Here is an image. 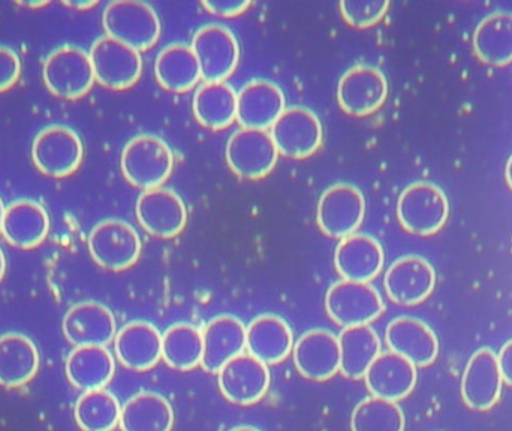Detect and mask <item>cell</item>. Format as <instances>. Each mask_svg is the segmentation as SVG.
Masks as SVG:
<instances>
[{
	"label": "cell",
	"mask_w": 512,
	"mask_h": 431,
	"mask_svg": "<svg viewBox=\"0 0 512 431\" xmlns=\"http://www.w3.org/2000/svg\"><path fill=\"white\" fill-rule=\"evenodd\" d=\"M384 249L376 238L352 234L342 238L334 253V264L343 280L369 283L384 267Z\"/></svg>",
	"instance_id": "21"
},
{
	"label": "cell",
	"mask_w": 512,
	"mask_h": 431,
	"mask_svg": "<svg viewBox=\"0 0 512 431\" xmlns=\"http://www.w3.org/2000/svg\"><path fill=\"white\" fill-rule=\"evenodd\" d=\"M204 8L219 17H237L248 11L251 2L249 0H204Z\"/></svg>",
	"instance_id": "40"
},
{
	"label": "cell",
	"mask_w": 512,
	"mask_h": 431,
	"mask_svg": "<svg viewBox=\"0 0 512 431\" xmlns=\"http://www.w3.org/2000/svg\"><path fill=\"white\" fill-rule=\"evenodd\" d=\"M194 114L204 128L222 131L237 120V92L225 83H204L194 96Z\"/></svg>",
	"instance_id": "32"
},
{
	"label": "cell",
	"mask_w": 512,
	"mask_h": 431,
	"mask_svg": "<svg viewBox=\"0 0 512 431\" xmlns=\"http://www.w3.org/2000/svg\"><path fill=\"white\" fill-rule=\"evenodd\" d=\"M21 74V63L12 48L0 45V93L11 89Z\"/></svg>",
	"instance_id": "39"
},
{
	"label": "cell",
	"mask_w": 512,
	"mask_h": 431,
	"mask_svg": "<svg viewBox=\"0 0 512 431\" xmlns=\"http://www.w3.org/2000/svg\"><path fill=\"white\" fill-rule=\"evenodd\" d=\"M21 5H23V6H32V8H39V6L47 5V3H45V2H42V3H21Z\"/></svg>",
	"instance_id": "47"
},
{
	"label": "cell",
	"mask_w": 512,
	"mask_h": 431,
	"mask_svg": "<svg viewBox=\"0 0 512 431\" xmlns=\"http://www.w3.org/2000/svg\"><path fill=\"white\" fill-rule=\"evenodd\" d=\"M366 216L363 192L349 183L330 186L319 198L316 222L328 237L342 238L355 234Z\"/></svg>",
	"instance_id": "9"
},
{
	"label": "cell",
	"mask_w": 512,
	"mask_h": 431,
	"mask_svg": "<svg viewBox=\"0 0 512 431\" xmlns=\"http://www.w3.org/2000/svg\"><path fill=\"white\" fill-rule=\"evenodd\" d=\"M364 381L373 396L397 402L414 391L417 367L394 352H385L373 361Z\"/></svg>",
	"instance_id": "25"
},
{
	"label": "cell",
	"mask_w": 512,
	"mask_h": 431,
	"mask_svg": "<svg viewBox=\"0 0 512 431\" xmlns=\"http://www.w3.org/2000/svg\"><path fill=\"white\" fill-rule=\"evenodd\" d=\"M192 48L206 83L225 81L240 62V45L233 30L222 24H206L195 32Z\"/></svg>",
	"instance_id": "8"
},
{
	"label": "cell",
	"mask_w": 512,
	"mask_h": 431,
	"mask_svg": "<svg viewBox=\"0 0 512 431\" xmlns=\"http://www.w3.org/2000/svg\"><path fill=\"white\" fill-rule=\"evenodd\" d=\"M477 56L487 65L507 66L512 62V12L487 15L474 33Z\"/></svg>",
	"instance_id": "33"
},
{
	"label": "cell",
	"mask_w": 512,
	"mask_h": 431,
	"mask_svg": "<svg viewBox=\"0 0 512 431\" xmlns=\"http://www.w3.org/2000/svg\"><path fill=\"white\" fill-rule=\"evenodd\" d=\"M270 135L279 155L309 158L322 144L321 120L309 108L288 107L271 126Z\"/></svg>",
	"instance_id": "11"
},
{
	"label": "cell",
	"mask_w": 512,
	"mask_h": 431,
	"mask_svg": "<svg viewBox=\"0 0 512 431\" xmlns=\"http://www.w3.org/2000/svg\"><path fill=\"white\" fill-rule=\"evenodd\" d=\"M47 89L57 98L78 99L95 84L90 56L74 45H63L48 54L42 68Z\"/></svg>",
	"instance_id": "5"
},
{
	"label": "cell",
	"mask_w": 512,
	"mask_h": 431,
	"mask_svg": "<svg viewBox=\"0 0 512 431\" xmlns=\"http://www.w3.org/2000/svg\"><path fill=\"white\" fill-rule=\"evenodd\" d=\"M328 316L343 328L369 325L384 313L381 294L370 283L340 280L325 297Z\"/></svg>",
	"instance_id": "6"
},
{
	"label": "cell",
	"mask_w": 512,
	"mask_h": 431,
	"mask_svg": "<svg viewBox=\"0 0 512 431\" xmlns=\"http://www.w3.org/2000/svg\"><path fill=\"white\" fill-rule=\"evenodd\" d=\"M267 364L249 354L228 361L219 372V388L225 399L236 405L248 406L259 402L270 388Z\"/></svg>",
	"instance_id": "17"
},
{
	"label": "cell",
	"mask_w": 512,
	"mask_h": 431,
	"mask_svg": "<svg viewBox=\"0 0 512 431\" xmlns=\"http://www.w3.org/2000/svg\"><path fill=\"white\" fill-rule=\"evenodd\" d=\"M225 155L231 170L249 180L264 179L276 167L279 158L270 132L248 128L231 135Z\"/></svg>",
	"instance_id": "12"
},
{
	"label": "cell",
	"mask_w": 512,
	"mask_h": 431,
	"mask_svg": "<svg viewBox=\"0 0 512 431\" xmlns=\"http://www.w3.org/2000/svg\"><path fill=\"white\" fill-rule=\"evenodd\" d=\"M83 156L81 138L68 126H47L33 140L32 159L36 168L54 179L74 174L80 168Z\"/></svg>",
	"instance_id": "7"
},
{
	"label": "cell",
	"mask_w": 512,
	"mask_h": 431,
	"mask_svg": "<svg viewBox=\"0 0 512 431\" xmlns=\"http://www.w3.org/2000/svg\"><path fill=\"white\" fill-rule=\"evenodd\" d=\"M120 415L119 400L105 390L87 391L75 403V421L83 431H113Z\"/></svg>",
	"instance_id": "36"
},
{
	"label": "cell",
	"mask_w": 512,
	"mask_h": 431,
	"mask_svg": "<svg viewBox=\"0 0 512 431\" xmlns=\"http://www.w3.org/2000/svg\"><path fill=\"white\" fill-rule=\"evenodd\" d=\"M435 285V268L417 255L402 256L394 261L384 279L388 298L400 306L423 303L432 295Z\"/></svg>",
	"instance_id": "14"
},
{
	"label": "cell",
	"mask_w": 512,
	"mask_h": 431,
	"mask_svg": "<svg viewBox=\"0 0 512 431\" xmlns=\"http://www.w3.org/2000/svg\"><path fill=\"white\" fill-rule=\"evenodd\" d=\"M116 363L105 346H80L66 360V376L78 390H104L113 379Z\"/></svg>",
	"instance_id": "28"
},
{
	"label": "cell",
	"mask_w": 512,
	"mask_h": 431,
	"mask_svg": "<svg viewBox=\"0 0 512 431\" xmlns=\"http://www.w3.org/2000/svg\"><path fill=\"white\" fill-rule=\"evenodd\" d=\"M138 222L144 231L159 238L177 237L188 223V209L182 198L171 189H147L135 206Z\"/></svg>",
	"instance_id": "15"
},
{
	"label": "cell",
	"mask_w": 512,
	"mask_h": 431,
	"mask_svg": "<svg viewBox=\"0 0 512 431\" xmlns=\"http://www.w3.org/2000/svg\"><path fill=\"white\" fill-rule=\"evenodd\" d=\"M90 255L105 270L131 268L141 255V238L137 229L125 220L105 219L96 223L87 238Z\"/></svg>",
	"instance_id": "4"
},
{
	"label": "cell",
	"mask_w": 512,
	"mask_h": 431,
	"mask_svg": "<svg viewBox=\"0 0 512 431\" xmlns=\"http://www.w3.org/2000/svg\"><path fill=\"white\" fill-rule=\"evenodd\" d=\"M340 373L358 381L366 376L373 361L381 354V340L370 325L349 327L340 333Z\"/></svg>",
	"instance_id": "31"
},
{
	"label": "cell",
	"mask_w": 512,
	"mask_h": 431,
	"mask_svg": "<svg viewBox=\"0 0 512 431\" xmlns=\"http://www.w3.org/2000/svg\"><path fill=\"white\" fill-rule=\"evenodd\" d=\"M89 56L95 80L107 89H129L140 80L143 72L140 51L117 39L107 35L96 39L90 48Z\"/></svg>",
	"instance_id": "10"
},
{
	"label": "cell",
	"mask_w": 512,
	"mask_h": 431,
	"mask_svg": "<svg viewBox=\"0 0 512 431\" xmlns=\"http://www.w3.org/2000/svg\"><path fill=\"white\" fill-rule=\"evenodd\" d=\"M39 354L35 343L20 333L0 336V385L20 388L35 378Z\"/></svg>",
	"instance_id": "29"
},
{
	"label": "cell",
	"mask_w": 512,
	"mask_h": 431,
	"mask_svg": "<svg viewBox=\"0 0 512 431\" xmlns=\"http://www.w3.org/2000/svg\"><path fill=\"white\" fill-rule=\"evenodd\" d=\"M505 176H507L508 185L512 189V155L511 158L508 159L507 168H505Z\"/></svg>",
	"instance_id": "43"
},
{
	"label": "cell",
	"mask_w": 512,
	"mask_h": 431,
	"mask_svg": "<svg viewBox=\"0 0 512 431\" xmlns=\"http://www.w3.org/2000/svg\"><path fill=\"white\" fill-rule=\"evenodd\" d=\"M6 271V259L5 255H3L2 249H0V282H2L3 276H5Z\"/></svg>",
	"instance_id": "44"
},
{
	"label": "cell",
	"mask_w": 512,
	"mask_h": 431,
	"mask_svg": "<svg viewBox=\"0 0 512 431\" xmlns=\"http://www.w3.org/2000/svg\"><path fill=\"white\" fill-rule=\"evenodd\" d=\"M66 5L71 8L78 9V11H86V9L93 8L98 5V2H66Z\"/></svg>",
	"instance_id": "42"
},
{
	"label": "cell",
	"mask_w": 512,
	"mask_h": 431,
	"mask_svg": "<svg viewBox=\"0 0 512 431\" xmlns=\"http://www.w3.org/2000/svg\"><path fill=\"white\" fill-rule=\"evenodd\" d=\"M502 384L498 355L492 349H480L472 355L463 373V400L474 411H489L501 399Z\"/></svg>",
	"instance_id": "19"
},
{
	"label": "cell",
	"mask_w": 512,
	"mask_h": 431,
	"mask_svg": "<svg viewBox=\"0 0 512 431\" xmlns=\"http://www.w3.org/2000/svg\"><path fill=\"white\" fill-rule=\"evenodd\" d=\"M155 74L159 84L170 92L194 89L200 83L201 69L192 45L176 42L162 48L156 57Z\"/></svg>",
	"instance_id": "30"
},
{
	"label": "cell",
	"mask_w": 512,
	"mask_h": 431,
	"mask_svg": "<svg viewBox=\"0 0 512 431\" xmlns=\"http://www.w3.org/2000/svg\"><path fill=\"white\" fill-rule=\"evenodd\" d=\"M385 340L391 352L406 358L415 367L430 366L438 358V337L420 319L411 316L393 319L385 330Z\"/></svg>",
	"instance_id": "20"
},
{
	"label": "cell",
	"mask_w": 512,
	"mask_h": 431,
	"mask_svg": "<svg viewBox=\"0 0 512 431\" xmlns=\"http://www.w3.org/2000/svg\"><path fill=\"white\" fill-rule=\"evenodd\" d=\"M352 431H405V414L391 400L369 397L352 412Z\"/></svg>",
	"instance_id": "37"
},
{
	"label": "cell",
	"mask_w": 512,
	"mask_h": 431,
	"mask_svg": "<svg viewBox=\"0 0 512 431\" xmlns=\"http://www.w3.org/2000/svg\"><path fill=\"white\" fill-rule=\"evenodd\" d=\"M3 215H5V206H3V201L0 200V234H2Z\"/></svg>",
	"instance_id": "45"
},
{
	"label": "cell",
	"mask_w": 512,
	"mask_h": 431,
	"mask_svg": "<svg viewBox=\"0 0 512 431\" xmlns=\"http://www.w3.org/2000/svg\"><path fill=\"white\" fill-rule=\"evenodd\" d=\"M120 165L123 176L135 188H161L173 174V150L156 135H137L123 149Z\"/></svg>",
	"instance_id": "1"
},
{
	"label": "cell",
	"mask_w": 512,
	"mask_h": 431,
	"mask_svg": "<svg viewBox=\"0 0 512 431\" xmlns=\"http://www.w3.org/2000/svg\"><path fill=\"white\" fill-rule=\"evenodd\" d=\"M105 32L137 51L149 50L161 36V20L155 9L140 0H114L102 15Z\"/></svg>",
	"instance_id": "2"
},
{
	"label": "cell",
	"mask_w": 512,
	"mask_h": 431,
	"mask_svg": "<svg viewBox=\"0 0 512 431\" xmlns=\"http://www.w3.org/2000/svg\"><path fill=\"white\" fill-rule=\"evenodd\" d=\"M63 334L75 348L105 346L117 336L116 318L104 304L84 301L75 304L63 318Z\"/></svg>",
	"instance_id": "16"
},
{
	"label": "cell",
	"mask_w": 512,
	"mask_h": 431,
	"mask_svg": "<svg viewBox=\"0 0 512 431\" xmlns=\"http://www.w3.org/2000/svg\"><path fill=\"white\" fill-rule=\"evenodd\" d=\"M203 333L191 324H174L162 334V360L171 369L188 372L203 361Z\"/></svg>",
	"instance_id": "35"
},
{
	"label": "cell",
	"mask_w": 512,
	"mask_h": 431,
	"mask_svg": "<svg viewBox=\"0 0 512 431\" xmlns=\"http://www.w3.org/2000/svg\"><path fill=\"white\" fill-rule=\"evenodd\" d=\"M390 8L387 0H345L339 3L340 14L349 26L357 29L375 26Z\"/></svg>",
	"instance_id": "38"
},
{
	"label": "cell",
	"mask_w": 512,
	"mask_h": 431,
	"mask_svg": "<svg viewBox=\"0 0 512 431\" xmlns=\"http://www.w3.org/2000/svg\"><path fill=\"white\" fill-rule=\"evenodd\" d=\"M114 349L126 369L146 372L161 361L162 334L149 322H129L117 333Z\"/></svg>",
	"instance_id": "24"
},
{
	"label": "cell",
	"mask_w": 512,
	"mask_h": 431,
	"mask_svg": "<svg viewBox=\"0 0 512 431\" xmlns=\"http://www.w3.org/2000/svg\"><path fill=\"white\" fill-rule=\"evenodd\" d=\"M499 367H501L502 379L505 384L512 387V340L502 346L498 355Z\"/></svg>",
	"instance_id": "41"
},
{
	"label": "cell",
	"mask_w": 512,
	"mask_h": 431,
	"mask_svg": "<svg viewBox=\"0 0 512 431\" xmlns=\"http://www.w3.org/2000/svg\"><path fill=\"white\" fill-rule=\"evenodd\" d=\"M201 333L204 346L201 366L206 372H221L228 361L245 352L246 327L236 316H218Z\"/></svg>",
	"instance_id": "23"
},
{
	"label": "cell",
	"mask_w": 512,
	"mask_h": 431,
	"mask_svg": "<svg viewBox=\"0 0 512 431\" xmlns=\"http://www.w3.org/2000/svg\"><path fill=\"white\" fill-rule=\"evenodd\" d=\"M173 426V408L161 394L138 393L122 406L123 431H171Z\"/></svg>",
	"instance_id": "34"
},
{
	"label": "cell",
	"mask_w": 512,
	"mask_h": 431,
	"mask_svg": "<svg viewBox=\"0 0 512 431\" xmlns=\"http://www.w3.org/2000/svg\"><path fill=\"white\" fill-rule=\"evenodd\" d=\"M285 108L282 89L271 81L252 80L237 92V120L242 128L267 131Z\"/></svg>",
	"instance_id": "22"
},
{
	"label": "cell",
	"mask_w": 512,
	"mask_h": 431,
	"mask_svg": "<svg viewBox=\"0 0 512 431\" xmlns=\"http://www.w3.org/2000/svg\"><path fill=\"white\" fill-rule=\"evenodd\" d=\"M230 431H259V430L255 429V427L240 426V427H236V429H233Z\"/></svg>",
	"instance_id": "46"
},
{
	"label": "cell",
	"mask_w": 512,
	"mask_h": 431,
	"mask_svg": "<svg viewBox=\"0 0 512 431\" xmlns=\"http://www.w3.org/2000/svg\"><path fill=\"white\" fill-rule=\"evenodd\" d=\"M295 367L310 381H328L340 372L339 339L331 331L310 330L292 349Z\"/></svg>",
	"instance_id": "18"
},
{
	"label": "cell",
	"mask_w": 512,
	"mask_h": 431,
	"mask_svg": "<svg viewBox=\"0 0 512 431\" xmlns=\"http://www.w3.org/2000/svg\"><path fill=\"white\" fill-rule=\"evenodd\" d=\"M387 96V78L375 66H352L342 75L337 86L340 108L355 117L376 113L387 101Z\"/></svg>",
	"instance_id": "13"
},
{
	"label": "cell",
	"mask_w": 512,
	"mask_h": 431,
	"mask_svg": "<svg viewBox=\"0 0 512 431\" xmlns=\"http://www.w3.org/2000/svg\"><path fill=\"white\" fill-rule=\"evenodd\" d=\"M50 232L47 210L32 200H17L5 207L2 235L18 249H35Z\"/></svg>",
	"instance_id": "26"
},
{
	"label": "cell",
	"mask_w": 512,
	"mask_h": 431,
	"mask_svg": "<svg viewBox=\"0 0 512 431\" xmlns=\"http://www.w3.org/2000/svg\"><path fill=\"white\" fill-rule=\"evenodd\" d=\"M294 334L285 319L261 315L246 327V349L264 364L286 360L294 349Z\"/></svg>",
	"instance_id": "27"
},
{
	"label": "cell",
	"mask_w": 512,
	"mask_h": 431,
	"mask_svg": "<svg viewBox=\"0 0 512 431\" xmlns=\"http://www.w3.org/2000/svg\"><path fill=\"white\" fill-rule=\"evenodd\" d=\"M450 204L444 191L429 182L412 183L397 201V217L406 231L429 237L444 228Z\"/></svg>",
	"instance_id": "3"
}]
</instances>
